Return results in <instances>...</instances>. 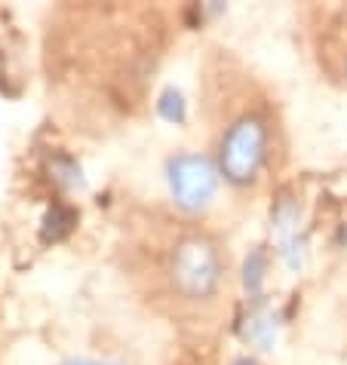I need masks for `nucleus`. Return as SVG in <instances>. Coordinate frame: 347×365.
I'll return each mask as SVG.
<instances>
[{
    "label": "nucleus",
    "mask_w": 347,
    "mask_h": 365,
    "mask_svg": "<svg viewBox=\"0 0 347 365\" xmlns=\"http://www.w3.org/2000/svg\"><path fill=\"white\" fill-rule=\"evenodd\" d=\"M246 334H249V341H255L261 350H268L271 341H273V322H271V317H252Z\"/></svg>",
    "instance_id": "obj_7"
},
{
    "label": "nucleus",
    "mask_w": 347,
    "mask_h": 365,
    "mask_svg": "<svg viewBox=\"0 0 347 365\" xmlns=\"http://www.w3.org/2000/svg\"><path fill=\"white\" fill-rule=\"evenodd\" d=\"M65 365H108V362H96V359H71Z\"/></svg>",
    "instance_id": "obj_8"
},
{
    "label": "nucleus",
    "mask_w": 347,
    "mask_h": 365,
    "mask_svg": "<svg viewBox=\"0 0 347 365\" xmlns=\"http://www.w3.org/2000/svg\"><path fill=\"white\" fill-rule=\"evenodd\" d=\"M218 169L203 154H178L169 160V190L185 212H200L216 197Z\"/></svg>",
    "instance_id": "obj_3"
},
{
    "label": "nucleus",
    "mask_w": 347,
    "mask_h": 365,
    "mask_svg": "<svg viewBox=\"0 0 347 365\" xmlns=\"http://www.w3.org/2000/svg\"><path fill=\"white\" fill-rule=\"evenodd\" d=\"M74 221H77L74 209H68V206H53V212L46 215V227H44L46 240H62L65 233L74 227Z\"/></svg>",
    "instance_id": "obj_4"
},
{
    "label": "nucleus",
    "mask_w": 347,
    "mask_h": 365,
    "mask_svg": "<svg viewBox=\"0 0 347 365\" xmlns=\"http://www.w3.org/2000/svg\"><path fill=\"white\" fill-rule=\"evenodd\" d=\"M237 365H258V362H255V359H240Z\"/></svg>",
    "instance_id": "obj_9"
},
{
    "label": "nucleus",
    "mask_w": 347,
    "mask_h": 365,
    "mask_svg": "<svg viewBox=\"0 0 347 365\" xmlns=\"http://www.w3.org/2000/svg\"><path fill=\"white\" fill-rule=\"evenodd\" d=\"M268 157V123L255 114L240 117L221 138L218 166L233 185H249Z\"/></svg>",
    "instance_id": "obj_2"
},
{
    "label": "nucleus",
    "mask_w": 347,
    "mask_h": 365,
    "mask_svg": "<svg viewBox=\"0 0 347 365\" xmlns=\"http://www.w3.org/2000/svg\"><path fill=\"white\" fill-rule=\"evenodd\" d=\"M264 267H268V258H264L261 249H255L246 258V267H243V282H246V292H252V295H258L264 282Z\"/></svg>",
    "instance_id": "obj_5"
},
{
    "label": "nucleus",
    "mask_w": 347,
    "mask_h": 365,
    "mask_svg": "<svg viewBox=\"0 0 347 365\" xmlns=\"http://www.w3.org/2000/svg\"><path fill=\"white\" fill-rule=\"evenodd\" d=\"M157 110H160V117L163 120H169V123H181L185 120V98H181L178 89H166V93L160 96L157 101Z\"/></svg>",
    "instance_id": "obj_6"
},
{
    "label": "nucleus",
    "mask_w": 347,
    "mask_h": 365,
    "mask_svg": "<svg viewBox=\"0 0 347 365\" xmlns=\"http://www.w3.org/2000/svg\"><path fill=\"white\" fill-rule=\"evenodd\" d=\"M221 252L206 237H185L172 252L169 279L185 298H212L221 282Z\"/></svg>",
    "instance_id": "obj_1"
}]
</instances>
